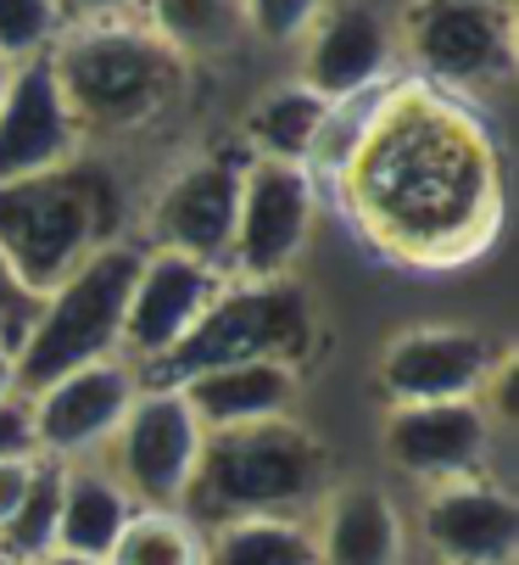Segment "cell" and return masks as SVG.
Masks as SVG:
<instances>
[{
    "instance_id": "603a6c76",
    "label": "cell",
    "mask_w": 519,
    "mask_h": 565,
    "mask_svg": "<svg viewBox=\"0 0 519 565\" xmlns=\"http://www.w3.org/2000/svg\"><path fill=\"white\" fill-rule=\"evenodd\" d=\"M107 565H202V548L173 515L151 510V515H129Z\"/></svg>"
},
{
    "instance_id": "3957f363",
    "label": "cell",
    "mask_w": 519,
    "mask_h": 565,
    "mask_svg": "<svg viewBox=\"0 0 519 565\" xmlns=\"http://www.w3.org/2000/svg\"><path fill=\"white\" fill-rule=\"evenodd\" d=\"M140 280V258L129 247H107L84 264L56 302L45 308V319L34 326V337L23 342V364L18 375L29 386H51L73 370H90L123 331V313H129V291Z\"/></svg>"
},
{
    "instance_id": "8fae6325",
    "label": "cell",
    "mask_w": 519,
    "mask_h": 565,
    "mask_svg": "<svg viewBox=\"0 0 519 565\" xmlns=\"http://www.w3.org/2000/svg\"><path fill=\"white\" fill-rule=\"evenodd\" d=\"M235 213H240V180L229 163H196L173 180V191L156 207V235L180 258H218L235 241Z\"/></svg>"
},
{
    "instance_id": "f1b7e54d",
    "label": "cell",
    "mask_w": 519,
    "mask_h": 565,
    "mask_svg": "<svg viewBox=\"0 0 519 565\" xmlns=\"http://www.w3.org/2000/svg\"><path fill=\"white\" fill-rule=\"evenodd\" d=\"M29 443H34L29 415H23V409H12V403H0V459H18Z\"/></svg>"
},
{
    "instance_id": "ffe728a7",
    "label": "cell",
    "mask_w": 519,
    "mask_h": 565,
    "mask_svg": "<svg viewBox=\"0 0 519 565\" xmlns=\"http://www.w3.org/2000/svg\"><path fill=\"white\" fill-rule=\"evenodd\" d=\"M313 543L307 532L269 521V515H240L218 532L213 543V565H313Z\"/></svg>"
},
{
    "instance_id": "4dcf8cb0",
    "label": "cell",
    "mask_w": 519,
    "mask_h": 565,
    "mask_svg": "<svg viewBox=\"0 0 519 565\" xmlns=\"http://www.w3.org/2000/svg\"><path fill=\"white\" fill-rule=\"evenodd\" d=\"M67 7H78V12H112V7H123V0H67Z\"/></svg>"
},
{
    "instance_id": "7c38bea8",
    "label": "cell",
    "mask_w": 519,
    "mask_h": 565,
    "mask_svg": "<svg viewBox=\"0 0 519 565\" xmlns=\"http://www.w3.org/2000/svg\"><path fill=\"white\" fill-rule=\"evenodd\" d=\"M386 448L408 476H464L486 454V420L469 403H408L386 426Z\"/></svg>"
},
{
    "instance_id": "5bb4252c",
    "label": "cell",
    "mask_w": 519,
    "mask_h": 565,
    "mask_svg": "<svg viewBox=\"0 0 519 565\" xmlns=\"http://www.w3.org/2000/svg\"><path fill=\"white\" fill-rule=\"evenodd\" d=\"M486 375V342L469 331H413L386 353V386L408 403H458Z\"/></svg>"
},
{
    "instance_id": "ba28073f",
    "label": "cell",
    "mask_w": 519,
    "mask_h": 565,
    "mask_svg": "<svg viewBox=\"0 0 519 565\" xmlns=\"http://www.w3.org/2000/svg\"><path fill=\"white\" fill-rule=\"evenodd\" d=\"M73 140V113L51 62H29L7 90H0V185L51 174V163Z\"/></svg>"
},
{
    "instance_id": "83f0119b",
    "label": "cell",
    "mask_w": 519,
    "mask_h": 565,
    "mask_svg": "<svg viewBox=\"0 0 519 565\" xmlns=\"http://www.w3.org/2000/svg\"><path fill=\"white\" fill-rule=\"evenodd\" d=\"M29 459H0V526L12 521V510L23 504V493H29Z\"/></svg>"
},
{
    "instance_id": "8992f818",
    "label": "cell",
    "mask_w": 519,
    "mask_h": 565,
    "mask_svg": "<svg viewBox=\"0 0 519 565\" xmlns=\"http://www.w3.org/2000/svg\"><path fill=\"white\" fill-rule=\"evenodd\" d=\"M196 454H202V431L180 392H156L123 415V476L145 504L185 499Z\"/></svg>"
},
{
    "instance_id": "4fadbf2b",
    "label": "cell",
    "mask_w": 519,
    "mask_h": 565,
    "mask_svg": "<svg viewBox=\"0 0 519 565\" xmlns=\"http://www.w3.org/2000/svg\"><path fill=\"white\" fill-rule=\"evenodd\" d=\"M424 532L447 565H508L519 543V510L497 488H453L424 510Z\"/></svg>"
},
{
    "instance_id": "7a4b0ae2",
    "label": "cell",
    "mask_w": 519,
    "mask_h": 565,
    "mask_svg": "<svg viewBox=\"0 0 519 565\" xmlns=\"http://www.w3.org/2000/svg\"><path fill=\"white\" fill-rule=\"evenodd\" d=\"M324 470V454L307 431L280 426V420H251L218 431L191 470V499L213 515H257L280 510L313 493Z\"/></svg>"
},
{
    "instance_id": "7402d4cb",
    "label": "cell",
    "mask_w": 519,
    "mask_h": 565,
    "mask_svg": "<svg viewBox=\"0 0 519 565\" xmlns=\"http://www.w3.org/2000/svg\"><path fill=\"white\" fill-rule=\"evenodd\" d=\"M240 0H151V23L185 51H224L240 34Z\"/></svg>"
},
{
    "instance_id": "484cf974",
    "label": "cell",
    "mask_w": 519,
    "mask_h": 565,
    "mask_svg": "<svg viewBox=\"0 0 519 565\" xmlns=\"http://www.w3.org/2000/svg\"><path fill=\"white\" fill-rule=\"evenodd\" d=\"M307 18H313V0H251V23L269 40H291L296 29H307Z\"/></svg>"
},
{
    "instance_id": "d4e9b609",
    "label": "cell",
    "mask_w": 519,
    "mask_h": 565,
    "mask_svg": "<svg viewBox=\"0 0 519 565\" xmlns=\"http://www.w3.org/2000/svg\"><path fill=\"white\" fill-rule=\"evenodd\" d=\"M51 23H56L51 0H0V51H12V56L40 51Z\"/></svg>"
},
{
    "instance_id": "5b68a950",
    "label": "cell",
    "mask_w": 519,
    "mask_h": 565,
    "mask_svg": "<svg viewBox=\"0 0 519 565\" xmlns=\"http://www.w3.org/2000/svg\"><path fill=\"white\" fill-rule=\"evenodd\" d=\"M51 73L62 85V102H73L84 118H101V124H140L173 90L167 51L151 45L145 34H123V29L73 40L51 62Z\"/></svg>"
},
{
    "instance_id": "277c9868",
    "label": "cell",
    "mask_w": 519,
    "mask_h": 565,
    "mask_svg": "<svg viewBox=\"0 0 519 565\" xmlns=\"http://www.w3.org/2000/svg\"><path fill=\"white\" fill-rule=\"evenodd\" d=\"M307 348V302L296 286H251L224 302H207L196 326L173 342L156 370L167 381H196L224 364H257V359H285Z\"/></svg>"
},
{
    "instance_id": "52a82bcc",
    "label": "cell",
    "mask_w": 519,
    "mask_h": 565,
    "mask_svg": "<svg viewBox=\"0 0 519 565\" xmlns=\"http://www.w3.org/2000/svg\"><path fill=\"white\" fill-rule=\"evenodd\" d=\"M313 224V191L291 163H263L240 180V213H235V253L251 275L285 269Z\"/></svg>"
},
{
    "instance_id": "d6a6232c",
    "label": "cell",
    "mask_w": 519,
    "mask_h": 565,
    "mask_svg": "<svg viewBox=\"0 0 519 565\" xmlns=\"http://www.w3.org/2000/svg\"><path fill=\"white\" fill-rule=\"evenodd\" d=\"M0 565H18V559H7V554H0Z\"/></svg>"
},
{
    "instance_id": "44dd1931",
    "label": "cell",
    "mask_w": 519,
    "mask_h": 565,
    "mask_svg": "<svg viewBox=\"0 0 519 565\" xmlns=\"http://www.w3.org/2000/svg\"><path fill=\"white\" fill-rule=\"evenodd\" d=\"M62 470H34L29 476V493H23V504L12 510V521L0 526V554L7 559H18V565H29V559H45L51 548H56V510H62Z\"/></svg>"
},
{
    "instance_id": "cb8c5ba5",
    "label": "cell",
    "mask_w": 519,
    "mask_h": 565,
    "mask_svg": "<svg viewBox=\"0 0 519 565\" xmlns=\"http://www.w3.org/2000/svg\"><path fill=\"white\" fill-rule=\"evenodd\" d=\"M318 129H324V102L313 90H274L251 118V135L274 157H302Z\"/></svg>"
},
{
    "instance_id": "2e32d148",
    "label": "cell",
    "mask_w": 519,
    "mask_h": 565,
    "mask_svg": "<svg viewBox=\"0 0 519 565\" xmlns=\"http://www.w3.org/2000/svg\"><path fill=\"white\" fill-rule=\"evenodd\" d=\"M185 409L218 431L229 426H251V420H269L291 403V370L274 359H257V364H224L207 370L196 381H185Z\"/></svg>"
},
{
    "instance_id": "30bf717a",
    "label": "cell",
    "mask_w": 519,
    "mask_h": 565,
    "mask_svg": "<svg viewBox=\"0 0 519 565\" xmlns=\"http://www.w3.org/2000/svg\"><path fill=\"white\" fill-rule=\"evenodd\" d=\"M413 51L424 67H436L447 78H491L508 67L502 18L480 7V0H419Z\"/></svg>"
},
{
    "instance_id": "9c48e42d",
    "label": "cell",
    "mask_w": 519,
    "mask_h": 565,
    "mask_svg": "<svg viewBox=\"0 0 519 565\" xmlns=\"http://www.w3.org/2000/svg\"><path fill=\"white\" fill-rule=\"evenodd\" d=\"M213 302V275L207 264L196 258H180V253H162L156 264H140V280L129 291V313H123V337L140 348V353H167L180 342L202 308Z\"/></svg>"
},
{
    "instance_id": "6da1fadb",
    "label": "cell",
    "mask_w": 519,
    "mask_h": 565,
    "mask_svg": "<svg viewBox=\"0 0 519 565\" xmlns=\"http://www.w3.org/2000/svg\"><path fill=\"white\" fill-rule=\"evenodd\" d=\"M107 218H112V185L101 169L7 180L0 185V258L18 269L29 291L51 286L107 230Z\"/></svg>"
},
{
    "instance_id": "d6986e66",
    "label": "cell",
    "mask_w": 519,
    "mask_h": 565,
    "mask_svg": "<svg viewBox=\"0 0 519 565\" xmlns=\"http://www.w3.org/2000/svg\"><path fill=\"white\" fill-rule=\"evenodd\" d=\"M123 526H129V499L118 481H107V476L62 481V510H56V548L62 554L107 559Z\"/></svg>"
},
{
    "instance_id": "4316f807",
    "label": "cell",
    "mask_w": 519,
    "mask_h": 565,
    "mask_svg": "<svg viewBox=\"0 0 519 565\" xmlns=\"http://www.w3.org/2000/svg\"><path fill=\"white\" fill-rule=\"evenodd\" d=\"M23 326H29V286L18 280V269L0 258V337H23Z\"/></svg>"
},
{
    "instance_id": "e0dca14e",
    "label": "cell",
    "mask_w": 519,
    "mask_h": 565,
    "mask_svg": "<svg viewBox=\"0 0 519 565\" xmlns=\"http://www.w3.org/2000/svg\"><path fill=\"white\" fill-rule=\"evenodd\" d=\"M324 565H397L402 559V526L386 493L346 488L324 515V543L313 548Z\"/></svg>"
},
{
    "instance_id": "1f68e13d",
    "label": "cell",
    "mask_w": 519,
    "mask_h": 565,
    "mask_svg": "<svg viewBox=\"0 0 519 565\" xmlns=\"http://www.w3.org/2000/svg\"><path fill=\"white\" fill-rule=\"evenodd\" d=\"M7 386H12V359L0 353V392H7Z\"/></svg>"
},
{
    "instance_id": "ac0fdd59",
    "label": "cell",
    "mask_w": 519,
    "mask_h": 565,
    "mask_svg": "<svg viewBox=\"0 0 519 565\" xmlns=\"http://www.w3.org/2000/svg\"><path fill=\"white\" fill-rule=\"evenodd\" d=\"M380 62H386V29L375 23V12L340 7L307 51L313 96H346V90L369 85V78L380 73Z\"/></svg>"
},
{
    "instance_id": "9a60e30c",
    "label": "cell",
    "mask_w": 519,
    "mask_h": 565,
    "mask_svg": "<svg viewBox=\"0 0 519 565\" xmlns=\"http://www.w3.org/2000/svg\"><path fill=\"white\" fill-rule=\"evenodd\" d=\"M123 415H129V381H123V370L90 364V370H73V375L51 381L40 415H34L29 426H34V437H40L45 448L73 454V448H84V443L107 437Z\"/></svg>"
},
{
    "instance_id": "f546056e",
    "label": "cell",
    "mask_w": 519,
    "mask_h": 565,
    "mask_svg": "<svg viewBox=\"0 0 519 565\" xmlns=\"http://www.w3.org/2000/svg\"><path fill=\"white\" fill-rule=\"evenodd\" d=\"M40 565H107V559H84V554H62V548H56V554H45Z\"/></svg>"
}]
</instances>
